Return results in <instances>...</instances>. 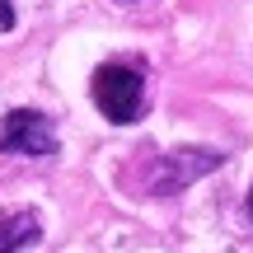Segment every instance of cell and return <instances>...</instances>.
Segmentation results:
<instances>
[{"label":"cell","mask_w":253,"mask_h":253,"mask_svg":"<svg viewBox=\"0 0 253 253\" xmlns=\"http://www.w3.org/2000/svg\"><path fill=\"white\" fill-rule=\"evenodd\" d=\"M0 150L5 155H52L56 131L52 118H42L38 108H14L0 118Z\"/></svg>","instance_id":"2"},{"label":"cell","mask_w":253,"mask_h":253,"mask_svg":"<svg viewBox=\"0 0 253 253\" xmlns=\"http://www.w3.org/2000/svg\"><path fill=\"white\" fill-rule=\"evenodd\" d=\"M89 94H94V103H99V113L108 122L131 126L141 118V108H145V75L136 66H122V61L99 66L94 80H89Z\"/></svg>","instance_id":"1"},{"label":"cell","mask_w":253,"mask_h":253,"mask_svg":"<svg viewBox=\"0 0 253 253\" xmlns=\"http://www.w3.org/2000/svg\"><path fill=\"white\" fill-rule=\"evenodd\" d=\"M244 216L253 220V188H249V202H244Z\"/></svg>","instance_id":"6"},{"label":"cell","mask_w":253,"mask_h":253,"mask_svg":"<svg viewBox=\"0 0 253 253\" xmlns=\"http://www.w3.org/2000/svg\"><path fill=\"white\" fill-rule=\"evenodd\" d=\"M220 160H225V155H220V150H207V145H197V150H169V155H164V173H160L155 188H160V192H178L183 183L211 173Z\"/></svg>","instance_id":"3"},{"label":"cell","mask_w":253,"mask_h":253,"mask_svg":"<svg viewBox=\"0 0 253 253\" xmlns=\"http://www.w3.org/2000/svg\"><path fill=\"white\" fill-rule=\"evenodd\" d=\"M5 28H14V9H9V0H0V33Z\"/></svg>","instance_id":"5"},{"label":"cell","mask_w":253,"mask_h":253,"mask_svg":"<svg viewBox=\"0 0 253 253\" xmlns=\"http://www.w3.org/2000/svg\"><path fill=\"white\" fill-rule=\"evenodd\" d=\"M38 239H42V225L33 211H5L0 216V253H24Z\"/></svg>","instance_id":"4"}]
</instances>
